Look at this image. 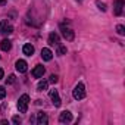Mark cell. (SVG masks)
<instances>
[{
  "mask_svg": "<svg viewBox=\"0 0 125 125\" xmlns=\"http://www.w3.org/2000/svg\"><path fill=\"white\" fill-rule=\"evenodd\" d=\"M60 32H62V35H63V38L66 41H72L75 38V32L72 31V28L65 25V24H60Z\"/></svg>",
  "mask_w": 125,
  "mask_h": 125,
  "instance_id": "1",
  "label": "cell"
},
{
  "mask_svg": "<svg viewBox=\"0 0 125 125\" xmlns=\"http://www.w3.org/2000/svg\"><path fill=\"white\" fill-rule=\"evenodd\" d=\"M72 96L75 100H83L85 97V87L83 83H78L75 87H74V91H72Z\"/></svg>",
  "mask_w": 125,
  "mask_h": 125,
  "instance_id": "2",
  "label": "cell"
},
{
  "mask_svg": "<svg viewBox=\"0 0 125 125\" xmlns=\"http://www.w3.org/2000/svg\"><path fill=\"white\" fill-rule=\"evenodd\" d=\"M28 103H30V96L28 94H22L18 100V110L21 113H27L28 110Z\"/></svg>",
  "mask_w": 125,
  "mask_h": 125,
  "instance_id": "3",
  "label": "cell"
},
{
  "mask_svg": "<svg viewBox=\"0 0 125 125\" xmlns=\"http://www.w3.org/2000/svg\"><path fill=\"white\" fill-rule=\"evenodd\" d=\"M49 96H50V99H52V103L54 104V107H59L60 104H62V100H60V97H59V93H57V90H50V93H49Z\"/></svg>",
  "mask_w": 125,
  "mask_h": 125,
  "instance_id": "4",
  "label": "cell"
},
{
  "mask_svg": "<svg viewBox=\"0 0 125 125\" xmlns=\"http://www.w3.org/2000/svg\"><path fill=\"white\" fill-rule=\"evenodd\" d=\"M0 32L2 34H12L13 32V27L10 24H8V21H2L0 22Z\"/></svg>",
  "mask_w": 125,
  "mask_h": 125,
  "instance_id": "5",
  "label": "cell"
},
{
  "mask_svg": "<svg viewBox=\"0 0 125 125\" xmlns=\"http://www.w3.org/2000/svg\"><path fill=\"white\" fill-rule=\"evenodd\" d=\"M122 10H124V0H115V3H113V13L116 16H121Z\"/></svg>",
  "mask_w": 125,
  "mask_h": 125,
  "instance_id": "6",
  "label": "cell"
},
{
  "mask_svg": "<svg viewBox=\"0 0 125 125\" xmlns=\"http://www.w3.org/2000/svg\"><path fill=\"white\" fill-rule=\"evenodd\" d=\"M71 121H72V113L69 110H63L59 115V122H62V124H68Z\"/></svg>",
  "mask_w": 125,
  "mask_h": 125,
  "instance_id": "7",
  "label": "cell"
},
{
  "mask_svg": "<svg viewBox=\"0 0 125 125\" xmlns=\"http://www.w3.org/2000/svg\"><path fill=\"white\" fill-rule=\"evenodd\" d=\"M15 68H16V71H18V72H21V74H25V72H27V69H28V65H27V62H25V60L19 59V60H16Z\"/></svg>",
  "mask_w": 125,
  "mask_h": 125,
  "instance_id": "8",
  "label": "cell"
},
{
  "mask_svg": "<svg viewBox=\"0 0 125 125\" xmlns=\"http://www.w3.org/2000/svg\"><path fill=\"white\" fill-rule=\"evenodd\" d=\"M47 43L50 46H59L60 44V38H59V35L56 32H50L49 34V38H47Z\"/></svg>",
  "mask_w": 125,
  "mask_h": 125,
  "instance_id": "9",
  "label": "cell"
},
{
  "mask_svg": "<svg viewBox=\"0 0 125 125\" xmlns=\"http://www.w3.org/2000/svg\"><path fill=\"white\" fill-rule=\"evenodd\" d=\"M44 72H46L44 66H43V65H37V66L32 69V77H34V78H41V77L44 75Z\"/></svg>",
  "mask_w": 125,
  "mask_h": 125,
  "instance_id": "10",
  "label": "cell"
},
{
  "mask_svg": "<svg viewBox=\"0 0 125 125\" xmlns=\"http://www.w3.org/2000/svg\"><path fill=\"white\" fill-rule=\"evenodd\" d=\"M47 122H49L47 115H46L44 112H38V113H37V124H38V125H46Z\"/></svg>",
  "mask_w": 125,
  "mask_h": 125,
  "instance_id": "11",
  "label": "cell"
},
{
  "mask_svg": "<svg viewBox=\"0 0 125 125\" xmlns=\"http://www.w3.org/2000/svg\"><path fill=\"white\" fill-rule=\"evenodd\" d=\"M41 57H43V60L50 62V60L53 59V53H52V50H50V49H43V50H41Z\"/></svg>",
  "mask_w": 125,
  "mask_h": 125,
  "instance_id": "12",
  "label": "cell"
},
{
  "mask_svg": "<svg viewBox=\"0 0 125 125\" xmlns=\"http://www.w3.org/2000/svg\"><path fill=\"white\" fill-rule=\"evenodd\" d=\"M22 52H24V54H27V56H32V53H34V46L30 44V43H27V44H24Z\"/></svg>",
  "mask_w": 125,
  "mask_h": 125,
  "instance_id": "13",
  "label": "cell"
},
{
  "mask_svg": "<svg viewBox=\"0 0 125 125\" xmlns=\"http://www.w3.org/2000/svg\"><path fill=\"white\" fill-rule=\"evenodd\" d=\"M0 47H2V50H5V52H9L10 50V47H12V43H10V40H3L2 43H0Z\"/></svg>",
  "mask_w": 125,
  "mask_h": 125,
  "instance_id": "14",
  "label": "cell"
},
{
  "mask_svg": "<svg viewBox=\"0 0 125 125\" xmlns=\"http://www.w3.org/2000/svg\"><path fill=\"white\" fill-rule=\"evenodd\" d=\"M47 87H49V81H40L38 85H37V90L38 91H44V90H47Z\"/></svg>",
  "mask_w": 125,
  "mask_h": 125,
  "instance_id": "15",
  "label": "cell"
},
{
  "mask_svg": "<svg viewBox=\"0 0 125 125\" xmlns=\"http://www.w3.org/2000/svg\"><path fill=\"white\" fill-rule=\"evenodd\" d=\"M56 47H57V54H59V56L66 54V47H65V46H60V44H59V46H56Z\"/></svg>",
  "mask_w": 125,
  "mask_h": 125,
  "instance_id": "16",
  "label": "cell"
},
{
  "mask_svg": "<svg viewBox=\"0 0 125 125\" xmlns=\"http://www.w3.org/2000/svg\"><path fill=\"white\" fill-rule=\"evenodd\" d=\"M96 5H97V8H99L102 12H104V10H106V5H104L103 2H100V0H97V2H96Z\"/></svg>",
  "mask_w": 125,
  "mask_h": 125,
  "instance_id": "17",
  "label": "cell"
},
{
  "mask_svg": "<svg viewBox=\"0 0 125 125\" xmlns=\"http://www.w3.org/2000/svg\"><path fill=\"white\" fill-rule=\"evenodd\" d=\"M116 31H118L119 35H125V27L124 25H118L116 27Z\"/></svg>",
  "mask_w": 125,
  "mask_h": 125,
  "instance_id": "18",
  "label": "cell"
},
{
  "mask_svg": "<svg viewBox=\"0 0 125 125\" xmlns=\"http://www.w3.org/2000/svg\"><path fill=\"white\" fill-rule=\"evenodd\" d=\"M57 81H59L57 75H54V74H53V75H50V78H49V83H52V84H56Z\"/></svg>",
  "mask_w": 125,
  "mask_h": 125,
  "instance_id": "19",
  "label": "cell"
},
{
  "mask_svg": "<svg viewBox=\"0 0 125 125\" xmlns=\"http://www.w3.org/2000/svg\"><path fill=\"white\" fill-rule=\"evenodd\" d=\"M6 97V90L5 87H0V99H5Z\"/></svg>",
  "mask_w": 125,
  "mask_h": 125,
  "instance_id": "20",
  "label": "cell"
},
{
  "mask_svg": "<svg viewBox=\"0 0 125 125\" xmlns=\"http://www.w3.org/2000/svg\"><path fill=\"white\" fill-rule=\"evenodd\" d=\"M15 80H16V77H15V75H9V78H8V81H6V83H8V84H13V83H15Z\"/></svg>",
  "mask_w": 125,
  "mask_h": 125,
  "instance_id": "21",
  "label": "cell"
},
{
  "mask_svg": "<svg viewBox=\"0 0 125 125\" xmlns=\"http://www.w3.org/2000/svg\"><path fill=\"white\" fill-rule=\"evenodd\" d=\"M12 122H13V124H21V118H19V116H13V118H12Z\"/></svg>",
  "mask_w": 125,
  "mask_h": 125,
  "instance_id": "22",
  "label": "cell"
},
{
  "mask_svg": "<svg viewBox=\"0 0 125 125\" xmlns=\"http://www.w3.org/2000/svg\"><path fill=\"white\" fill-rule=\"evenodd\" d=\"M3 75H5V72H3V69H2V68H0V80L3 78Z\"/></svg>",
  "mask_w": 125,
  "mask_h": 125,
  "instance_id": "23",
  "label": "cell"
},
{
  "mask_svg": "<svg viewBox=\"0 0 125 125\" xmlns=\"http://www.w3.org/2000/svg\"><path fill=\"white\" fill-rule=\"evenodd\" d=\"M6 5V0H0V6H5Z\"/></svg>",
  "mask_w": 125,
  "mask_h": 125,
  "instance_id": "24",
  "label": "cell"
},
{
  "mask_svg": "<svg viewBox=\"0 0 125 125\" xmlns=\"http://www.w3.org/2000/svg\"><path fill=\"white\" fill-rule=\"evenodd\" d=\"M78 2H83V0H78Z\"/></svg>",
  "mask_w": 125,
  "mask_h": 125,
  "instance_id": "25",
  "label": "cell"
}]
</instances>
